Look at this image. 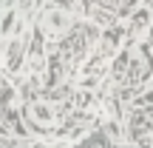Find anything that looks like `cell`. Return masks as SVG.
Masks as SVG:
<instances>
[{
    "mask_svg": "<svg viewBox=\"0 0 153 148\" xmlns=\"http://www.w3.org/2000/svg\"><path fill=\"white\" fill-rule=\"evenodd\" d=\"M150 20H153V14H150L148 6L136 9V11H133V17H131V34H133V37H142V34L150 29Z\"/></svg>",
    "mask_w": 153,
    "mask_h": 148,
    "instance_id": "4",
    "label": "cell"
},
{
    "mask_svg": "<svg viewBox=\"0 0 153 148\" xmlns=\"http://www.w3.org/2000/svg\"><path fill=\"white\" fill-rule=\"evenodd\" d=\"M23 51H26V40H23V34H14V37L9 40V49H6V71L9 74H17L23 66Z\"/></svg>",
    "mask_w": 153,
    "mask_h": 148,
    "instance_id": "2",
    "label": "cell"
},
{
    "mask_svg": "<svg viewBox=\"0 0 153 148\" xmlns=\"http://www.w3.org/2000/svg\"><path fill=\"white\" fill-rule=\"evenodd\" d=\"M97 6H99V9H116L119 0H97Z\"/></svg>",
    "mask_w": 153,
    "mask_h": 148,
    "instance_id": "6",
    "label": "cell"
},
{
    "mask_svg": "<svg viewBox=\"0 0 153 148\" xmlns=\"http://www.w3.org/2000/svg\"><path fill=\"white\" fill-rule=\"evenodd\" d=\"M40 26L48 37H62V34L71 29V17H68L65 9H48L43 17H40Z\"/></svg>",
    "mask_w": 153,
    "mask_h": 148,
    "instance_id": "1",
    "label": "cell"
},
{
    "mask_svg": "<svg viewBox=\"0 0 153 148\" xmlns=\"http://www.w3.org/2000/svg\"><path fill=\"white\" fill-rule=\"evenodd\" d=\"M122 37H125V29L122 26H114L102 34V54H116L122 46Z\"/></svg>",
    "mask_w": 153,
    "mask_h": 148,
    "instance_id": "5",
    "label": "cell"
},
{
    "mask_svg": "<svg viewBox=\"0 0 153 148\" xmlns=\"http://www.w3.org/2000/svg\"><path fill=\"white\" fill-rule=\"evenodd\" d=\"M31 120L37 122V125H54L57 122V111L51 103H43V100H37V103H31Z\"/></svg>",
    "mask_w": 153,
    "mask_h": 148,
    "instance_id": "3",
    "label": "cell"
},
{
    "mask_svg": "<svg viewBox=\"0 0 153 148\" xmlns=\"http://www.w3.org/2000/svg\"><path fill=\"white\" fill-rule=\"evenodd\" d=\"M136 148H153V137H142V140H136Z\"/></svg>",
    "mask_w": 153,
    "mask_h": 148,
    "instance_id": "7",
    "label": "cell"
}]
</instances>
